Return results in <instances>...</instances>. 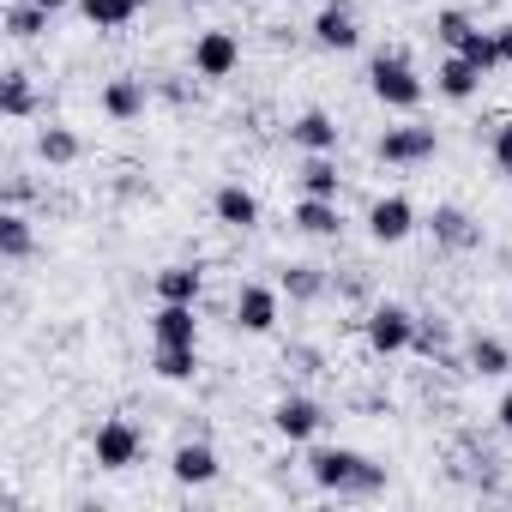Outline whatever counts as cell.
<instances>
[{
  "label": "cell",
  "instance_id": "44dd1931",
  "mask_svg": "<svg viewBox=\"0 0 512 512\" xmlns=\"http://www.w3.org/2000/svg\"><path fill=\"white\" fill-rule=\"evenodd\" d=\"M103 109H109L115 121H133V115L145 109V85H139V79H115V85L103 91Z\"/></svg>",
  "mask_w": 512,
  "mask_h": 512
},
{
  "label": "cell",
  "instance_id": "4316f807",
  "mask_svg": "<svg viewBox=\"0 0 512 512\" xmlns=\"http://www.w3.org/2000/svg\"><path fill=\"white\" fill-rule=\"evenodd\" d=\"M43 25H49V7H43V0H19V7L7 13V31H13V37H37Z\"/></svg>",
  "mask_w": 512,
  "mask_h": 512
},
{
  "label": "cell",
  "instance_id": "836d02e7",
  "mask_svg": "<svg viewBox=\"0 0 512 512\" xmlns=\"http://www.w3.org/2000/svg\"><path fill=\"white\" fill-rule=\"evenodd\" d=\"M43 7H49V13H61V7H73V0H43Z\"/></svg>",
  "mask_w": 512,
  "mask_h": 512
},
{
  "label": "cell",
  "instance_id": "f546056e",
  "mask_svg": "<svg viewBox=\"0 0 512 512\" xmlns=\"http://www.w3.org/2000/svg\"><path fill=\"white\" fill-rule=\"evenodd\" d=\"M434 37H440L446 49H458V43L470 37V19H464V13H440V19H434Z\"/></svg>",
  "mask_w": 512,
  "mask_h": 512
},
{
  "label": "cell",
  "instance_id": "d6986e66",
  "mask_svg": "<svg viewBox=\"0 0 512 512\" xmlns=\"http://www.w3.org/2000/svg\"><path fill=\"white\" fill-rule=\"evenodd\" d=\"M434 235H440L446 247H476V241H482V235H476V223H470L458 205H440V211H434Z\"/></svg>",
  "mask_w": 512,
  "mask_h": 512
},
{
  "label": "cell",
  "instance_id": "8992f818",
  "mask_svg": "<svg viewBox=\"0 0 512 512\" xmlns=\"http://www.w3.org/2000/svg\"><path fill=\"white\" fill-rule=\"evenodd\" d=\"M410 229H416V205H410L404 193L374 199V211H368V235H374V241H404Z\"/></svg>",
  "mask_w": 512,
  "mask_h": 512
},
{
  "label": "cell",
  "instance_id": "5bb4252c",
  "mask_svg": "<svg viewBox=\"0 0 512 512\" xmlns=\"http://www.w3.org/2000/svg\"><path fill=\"white\" fill-rule=\"evenodd\" d=\"M290 139H296L302 151H338V121H332V115H320V109H308V115H296Z\"/></svg>",
  "mask_w": 512,
  "mask_h": 512
},
{
  "label": "cell",
  "instance_id": "f1b7e54d",
  "mask_svg": "<svg viewBox=\"0 0 512 512\" xmlns=\"http://www.w3.org/2000/svg\"><path fill=\"white\" fill-rule=\"evenodd\" d=\"M284 290H290L296 302H314L326 284H320V272H314V266H290V272H284Z\"/></svg>",
  "mask_w": 512,
  "mask_h": 512
},
{
  "label": "cell",
  "instance_id": "e0dca14e",
  "mask_svg": "<svg viewBox=\"0 0 512 512\" xmlns=\"http://www.w3.org/2000/svg\"><path fill=\"white\" fill-rule=\"evenodd\" d=\"M157 302H199V266H163L157 272Z\"/></svg>",
  "mask_w": 512,
  "mask_h": 512
},
{
  "label": "cell",
  "instance_id": "603a6c76",
  "mask_svg": "<svg viewBox=\"0 0 512 512\" xmlns=\"http://www.w3.org/2000/svg\"><path fill=\"white\" fill-rule=\"evenodd\" d=\"M470 368L494 380V374H506V368H512V350H506L500 338H470Z\"/></svg>",
  "mask_w": 512,
  "mask_h": 512
},
{
  "label": "cell",
  "instance_id": "6da1fadb",
  "mask_svg": "<svg viewBox=\"0 0 512 512\" xmlns=\"http://www.w3.org/2000/svg\"><path fill=\"white\" fill-rule=\"evenodd\" d=\"M308 470H314L320 488H338V494H374V488L386 482L380 464H368L362 452H344V446H320V452L308 458Z\"/></svg>",
  "mask_w": 512,
  "mask_h": 512
},
{
  "label": "cell",
  "instance_id": "cb8c5ba5",
  "mask_svg": "<svg viewBox=\"0 0 512 512\" xmlns=\"http://www.w3.org/2000/svg\"><path fill=\"white\" fill-rule=\"evenodd\" d=\"M302 193H314V199H338V169L326 163V151L308 157V169H302Z\"/></svg>",
  "mask_w": 512,
  "mask_h": 512
},
{
  "label": "cell",
  "instance_id": "3957f363",
  "mask_svg": "<svg viewBox=\"0 0 512 512\" xmlns=\"http://www.w3.org/2000/svg\"><path fill=\"white\" fill-rule=\"evenodd\" d=\"M368 344H374L380 356H392V350H410V344H416V320H410V308H398V302H380V308L368 314Z\"/></svg>",
  "mask_w": 512,
  "mask_h": 512
},
{
  "label": "cell",
  "instance_id": "d4e9b609",
  "mask_svg": "<svg viewBox=\"0 0 512 512\" xmlns=\"http://www.w3.org/2000/svg\"><path fill=\"white\" fill-rule=\"evenodd\" d=\"M0 253H7V260H25V253H31V223L19 211L0 217Z\"/></svg>",
  "mask_w": 512,
  "mask_h": 512
},
{
  "label": "cell",
  "instance_id": "5b68a950",
  "mask_svg": "<svg viewBox=\"0 0 512 512\" xmlns=\"http://www.w3.org/2000/svg\"><path fill=\"white\" fill-rule=\"evenodd\" d=\"M235 326H241V332H253V338L272 332V326H278V290L247 284V290L235 296Z\"/></svg>",
  "mask_w": 512,
  "mask_h": 512
},
{
  "label": "cell",
  "instance_id": "9c48e42d",
  "mask_svg": "<svg viewBox=\"0 0 512 512\" xmlns=\"http://www.w3.org/2000/svg\"><path fill=\"white\" fill-rule=\"evenodd\" d=\"M320 404L314 398H278V410H272V428L284 434V440H314L320 434Z\"/></svg>",
  "mask_w": 512,
  "mask_h": 512
},
{
  "label": "cell",
  "instance_id": "52a82bcc",
  "mask_svg": "<svg viewBox=\"0 0 512 512\" xmlns=\"http://www.w3.org/2000/svg\"><path fill=\"white\" fill-rule=\"evenodd\" d=\"M133 458H139V428L121 422V416L103 422V428H97V464H103V470H127Z\"/></svg>",
  "mask_w": 512,
  "mask_h": 512
},
{
  "label": "cell",
  "instance_id": "4fadbf2b",
  "mask_svg": "<svg viewBox=\"0 0 512 512\" xmlns=\"http://www.w3.org/2000/svg\"><path fill=\"white\" fill-rule=\"evenodd\" d=\"M211 205H217V223H229V229H253V223H260V199H253L247 187H235V181L217 187Z\"/></svg>",
  "mask_w": 512,
  "mask_h": 512
},
{
  "label": "cell",
  "instance_id": "9a60e30c",
  "mask_svg": "<svg viewBox=\"0 0 512 512\" xmlns=\"http://www.w3.org/2000/svg\"><path fill=\"white\" fill-rule=\"evenodd\" d=\"M338 199H314V193H302V205H296V229L302 235H338Z\"/></svg>",
  "mask_w": 512,
  "mask_h": 512
},
{
  "label": "cell",
  "instance_id": "ffe728a7",
  "mask_svg": "<svg viewBox=\"0 0 512 512\" xmlns=\"http://www.w3.org/2000/svg\"><path fill=\"white\" fill-rule=\"evenodd\" d=\"M79 7H85V19H91L97 31H121V25L145 7V0H79Z\"/></svg>",
  "mask_w": 512,
  "mask_h": 512
},
{
  "label": "cell",
  "instance_id": "1f68e13d",
  "mask_svg": "<svg viewBox=\"0 0 512 512\" xmlns=\"http://www.w3.org/2000/svg\"><path fill=\"white\" fill-rule=\"evenodd\" d=\"M494 43H500V67H512V25H500Z\"/></svg>",
  "mask_w": 512,
  "mask_h": 512
},
{
  "label": "cell",
  "instance_id": "2e32d148",
  "mask_svg": "<svg viewBox=\"0 0 512 512\" xmlns=\"http://www.w3.org/2000/svg\"><path fill=\"white\" fill-rule=\"evenodd\" d=\"M169 470H175V482L199 488V482H211V476H217V452H211V446H181Z\"/></svg>",
  "mask_w": 512,
  "mask_h": 512
},
{
  "label": "cell",
  "instance_id": "4dcf8cb0",
  "mask_svg": "<svg viewBox=\"0 0 512 512\" xmlns=\"http://www.w3.org/2000/svg\"><path fill=\"white\" fill-rule=\"evenodd\" d=\"M494 163H500V169H512V121L494 133Z\"/></svg>",
  "mask_w": 512,
  "mask_h": 512
},
{
  "label": "cell",
  "instance_id": "277c9868",
  "mask_svg": "<svg viewBox=\"0 0 512 512\" xmlns=\"http://www.w3.org/2000/svg\"><path fill=\"white\" fill-rule=\"evenodd\" d=\"M235 61H241V43H235L229 31H205V37L193 43V73H199V79H229Z\"/></svg>",
  "mask_w": 512,
  "mask_h": 512
},
{
  "label": "cell",
  "instance_id": "ac0fdd59",
  "mask_svg": "<svg viewBox=\"0 0 512 512\" xmlns=\"http://www.w3.org/2000/svg\"><path fill=\"white\" fill-rule=\"evenodd\" d=\"M151 368H157L163 380H193V374H199V350H193V344H157Z\"/></svg>",
  "mask_w": 512,
  "mask_h": 512
},
{
  "label": "cell",
  "instance_id": "7a4b0ae2",
  "mask_svg": "<svg viewBox=\"0 0 512 512\" xmlns=\"http://www.w3.org/2000/svg\"><path fill=\"white\" fill-rule=\"evenodd\" d=\"M368 85H374V97H380L386 109H416V103H422V79H416V67H410L404 55H380V61L368 67Z\"/></svg>",
  "mask_w": 512,
  "mask_h": 512
},
{
  "label": "cell",
  "instance_id": "d6a6232c",
  "mask_svg": "<svg viewBox=\"0 0 512 512\" xmlns=\"http://www.w3.org/2000/svg\"><path fill=\"white\" fill-rule=\"evenodd\" d=\"M500 428H506V434H512V392H506V398H500Z\"/></svg>",
  "mask_w": 512,
  "mask_h": 512
},
{
  "label": "cell",
  "instance_id": "8fae6325",
  "mask_svg": "<svg viewBox=\"0 0 512 512\" xmlns=\"http://www.w3.org/2000/svg\"><path fill=\"white\" fill-rule=\"evenodd\" d=\"M482 79H488V73H476V67H470V61H464L458 49H452V55L440 61V73H434V85H440V97H452V103H470Z\"/></svg>",
  "mask_w": 512,
  "mask_h": 512
},
{
  "label": "cell",
  "instance_id": "7c38bea8",
  "mask_svg": "<svg viewBox=\"0 0 512 512\" xmlns=\"http://www.w3.org/2000/svg\"><path fill=\"white\" fill-rule=\"evenodd\" d=\"M314 37H320L326 49H356V43H362V31H356V13L344 7V0H332V7L314 19Z\"/></svg>",
  "mask_w": 512,
  "mask_h": 512
},
{
  "label": "cell",
  "instance_id": "83f0119b",
  "mask_svg": "<svg viewBox=\"0 0 512 512\" xmlns=\"http://www.w3.org/2000/svg\"><path fill=\"white\" fill-rule=\"evenodd\" d=\"M37 151H43V163H73V157H79V139H73L67 127H49V133L37 139Z\"/></svg>",
  "mask_w": 512,
  "mask_h": 512
},
{
  "label": "cell",
  "instance_id": "e575fe53",
  "mask_svg": "<svg viewBox=\"0 0 512 512\" xmlns=\"http://www.w3.org/2000/svg\"><path fill=\"white\" fill-rule=\"evenodd\" d=\"M199 7H211V0H199Z\"/></svg>",
  "mask_w": 512,
  "mask_h": 512
},
{
  "label": "cell",
  "instance_id": "7402d4cb",
  "mask_svg": "<svg viewBox=\"0 0 512 512\" xmlns=\"http://www.w3.org/2000/svg\"><path fill=\"white\" fill-rule=\"evenodd\" d=\"M458 55H464L476 73H494V67H500V43H494V31H476V25H470V37L458 43Z\"/></svg>",
  "mask_w": 512,
  "mask_h": 512
},
{
  "label": "cell",
  "instance_id": "ba28073f",
  "mask_svg": "<svg viewBox=\"0 0 512 512\" xmlns=\"http://www.w3.org/2000/svg\"><path fill=\"white\" fill-rule=\"evenodd\" d=\"M434 157V127H392L380 139V163H428Z\"/></svg>",
  "mask_w": 512,
  "mask_h": 512
},
{
  "label": "cell",
  "instance_id": "30bf717a",
  "mask_svg": "<svg viewBox=\"0 0 512 512\" xmlns=\"http://www.w3.org/2000/svg\"><path fill=\"white\" fill-rule=\"evenodd\" d=\"M151 338H157V344H199L193 302H163V308L151 314Z\"/></svg>",
  "mask_w": 512,
  "mask_h": 512
},
{
  "label": "cell",
  "instance_id": "484cf974",
  "mask_svg": "<svg viewBox=\"0 0 512 512\" xmlns=\"http://www.w3.org/2000/svg\"><path fill=\"white\" fill-rule=\"evenodd\" d=\"M31 103H37V97H31V85H25V73H7V79H0V109H7L13 121H25Z\"/></svg>",
  "mask_w": 512,
  "mask_h": 512
}]
</instances>
